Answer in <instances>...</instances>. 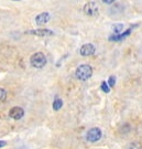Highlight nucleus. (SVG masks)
Listing matches in <instances>:
<instances>
[{"label":"nucleus","instance_id":"nucleus-1","mask_svg":"<svg viewBox=\"0 0 142 149\" xmlns=\"http://www.w3.org/2000/svg\"><path fill=\"white\" fill-rule=\"evenodd\" d=\"M93 75V67L88 64H82L75 71V76L80 81H86Z\"/></svg>","mask_w":142,"mask_h":149},{"label":"nucleus","instance_id":"nucleus-2","mask_svg":"<svg viewBox=\"0 0 142 149\" xmlns=\"http://www.w3.org/2000/svg\"><path fill=\"white\" fill-rule=\"evenodd\" d=\"M46 56L42 52H36L30 57V63L31 65L36 69H42L46 64Z\"/></svg>","mask_w":142,"mask_h":149},{"label":"nucleus","instance_id":"nucleus-3","mask_svg":"<svg viewBox=\"0 0 142 149\" xmlns=\"http://www.w3.org/2000/svg\"><path fill=\"white\" fill-rule=\"evenodd\" d=\"M84 12L88 17H97L99 15V7L94 1H89L84 6Z\"/></svg>","mask_w":142,"mask_h":149},{"label":"nucleus","instance_id":"nucleus-4","mask_svg":"<svg viewBox=\"0 0 142 149\" xmlns=\"http://www.w3.org/2000/svg\"><path fill=\"white\" fill-rule=\"evenodd\" d=\"M101 135H103L101 131L99 128H97V127H94V128H91V129L88 131L87 135H86V138L90 142H96V141H98L101 138Z\"/></svg>","mask_w":142,"mask_h":149},{"label":"nucleus","instance_id":"nucleus-5","mask_svg":"<svg viewBox=\"0 0 142 149\" xmlns=\"http://www.w3.org/2000/svg\"><path fill=\"white\" fill-rule=\"evenodd\" d=\"M95 52H96V47H94L91 43H86V44H84V45L80 49V55H83V56L93 55Z\"/></svg>","mask_w":142,"mask_h":149},{"label":"nucleus","instance_id":"nucleus-6","mask_svg":"<svg viewBox=\"0 0 142 149\" xmlns=\"http://www.w3.org/2000/svg\"><path fill=\"white\" fill-rule=\"evenodd\" d=\"M28 34H32V36H37V37H46V36H53V31L49 30V29H36V30H29L26 32Z\"/></svg>","mask_w":142,"mask_h":149},{"label":"nucleus","instance_id":"nucleus-7","mask_svg":"<svg viewBox=\"0 0 142 149\" xmlns=\"http://www.w3.org/2000/svg\"><path fill=\"white\" fill-rule=\"evenodd\" d=\"M23 115H24L23 108H21V107H19V106H14V107H12L9 111V116L11 118L16 119V121L21 119V118L23 117Z\"/></svg>","mask_w":142,"mask_h":149},{"label":"nucleus","instance_id":"nucleus-8","mask_svg":"<svg viewBox=\"0 0 142 149\" xmlns=\"http://www.w3.org/2000/svg\"><path fill=\"white\" fill-rule=\"evenodd\" d=\"M51 19V15L49 12H42L36 17V23L37 26H44Z\"/></svg>","mask_w":142,"mask_h":149},{"label":"nucleus","instance_id":"nucleus-9","mask_svg":"<svg viewBox=\"0 0 142 149\" xmlns=\"http://www.w3.org/2000/svg\"><path fill=\"white\" fill-rule=\"evenodd\" d=\"M131 31H132L131 29H127L124 32L122 31V32H121V33H119V34H115V33H114L112 36H110V37H109V40H110V41H115V42L121 41V40H124V39H126V38L128 37V36L131 33Z\"/></svg>","mask_w":142,"mask_h":149},{"label":"nucleus","instance_id":"nucleus-10","mask_svg":"<svg viewBox=\"0 0 142 149\" xmlns=\"http://www.w3.org/2000/svg\"><path fill=\"white\" fill-rule=\"evenodd\" d=\"M124 26L122 23H117V24H114V27H112V32L115 34H119V33H121L124 31Z\"/></svg>","mask_w":142,"mask_h":149},{"label":"nucleus","instance_id":"nucleus-11","mask_svg":"<svg viewBox=\"0 0 142 149\" xmlns=\"http://www.w3.org/2000/svg\"><path fill=\"white\" fill-rule=\"evenodd\" d=\"M63 106V101L60 98H55V101L53 102V109L54 111H60Z\"/></svg>","mask_w":142,"mask_h":149},{"label":"nucleus","instance_id":"nucleus-12","mask_svg":"<svg viewBox=\"0 0 142 149\" xmlns=\"http://www.w3.org/2000/svg\"><path fill=\"white\" fill-rule=\"evenodd\" d=\"M7 100V92L0 87V103H3Z\"/></svg>","mask_w":142,"mask_h":149},{"label":"nucleus","instance_id":"nucleus-13","mask_svg":"<svg viewBox=\"0 0 142 149\" xmlns=\"http://www.w3.org/2000/svg\"><path fill=\"white\" fill-rule=\"evenodd\" d=\"M101 90H103L105 93H109V92H110V87H109L108 83L103 82V83H101Z\"/></svg>","mask_w":142,"mask_h":149},{"label":"nucleus","instance_id":"nucleus-14","mask_svg":"<svg viewBox=\"0 0 142 149\" xmlns=\"http://www.w3.org/2000/svg\"><path fill=\"white\" fill-rule=\"evenodd\" d=\"M115 84H116V77L115 76H110V77H109V81H108L109 87H114Z\"/></svg>","mask_w":142,"mask_h":149},{"label":"nucleus","instance_id":"nucleus-15","mask_svg":"<svg viewBox=\"0 0 142 149\" xmlns=\"http://www.w3.org/2000/svg\"><path fill=\"white\" fill-rule=\"evenodd\" d=\"M103 2L106 5H111L112 2H115V0H103Z\"/></svg>","mask_w":142,"mask_h":149},{"label":"nucleus","instance_id":"nucleus-16","mask_svg":"<svg viewBox=\"0 0 142 149\" xmlns=\"http://www.w3.org/2000/svg\"><path fill=\"white\" fill-rule=\"evenodd\" d=\"M6 145H7V142H6V141H3V140H0V148L5 147Z\"/></svg>","mask_w":142,"mask_h":149},{"label":"nucleus","instance_id":"nucleus-17","mask_svg":"<svg viewBox=\"0 0 142 149\" xmlns=\"http://www.w3.org/2000/svg\"><path fill=\"white\" fill-rule=\"evenodd\" d=\"M18 1H19V0H18Z\"/></svg>","mask_w":142,"mask_h":149}]
</instances>
